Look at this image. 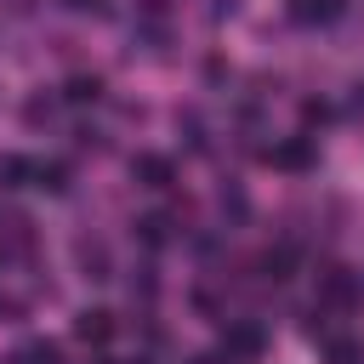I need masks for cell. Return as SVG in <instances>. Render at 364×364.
I'll use <instances>...</instances> for the list:
<instances>
[{"instance_id":"6da1fadb","label":"cell","mask_w":364,"mask_h":364,"mask_svg":"<svg viewBox=\"0 0 364 364\" xmlns=\"http://www.w3.org/2000/svg\"><path fill=\"white\" fill-rule=\"evenodd\" d=\"M313 284H318V307H330V313H358L364 307V273L347 267V262H324L313 273Z\"/></svg>"},{"instance_id":"7a4b0ae2","label":"cell","mask_w":364,"mask_h":364,"mask_svg":"<svg viewBox=\"0 0 364 364\" xmlns=\"http://www.w3.org/2000/svg\"><path fill=\"white\" fill-rule=\"evenodd\" d=\"M267 353V330L256 324V318H228V330H222V358L228 364H256Z\"/></svg>"},{"instance_id":"3957f363","label":"cell","mask_w":364,"mask_h":364,"mask_svg":"<svg viewBox=\"0 0 364 364\" xmlns=\"http://www.w3.org/2000/svg\"><path fill=\"white\" fill-rule=\"evenodd\" d=\"M267 159H273L279 171H290V176H307V171H318V142L301 131V136H284V142H273V148H267Z\"/></svg>"},{"instance_id":"277c9868","label":"cell","mask_w":364,"mask_h":364,"mask_svg":"<svg viewBox=\"0 0 364 364\" xmlns=\"http://www.w3.org/2000/svg\"><path fill=\"white\" fill-rule=\"evenodd\" d=\"M114 330H119V324H114L108 307H80V313H74V336H80L85 347H108Z\"/></svg>"},{"instance_id":"5b68a950","label":"cell","mask_w":364,"mask_h":364,"mask_svg":"<svg viewBox=\"0 0 364 364\" xmlns=\"http://www.w3.org/2000/svg\"><path fill=\"white\" fill-rule=\"evenodd\" d=\"M131 182L136 188H171L176 182V165L165 154H131Z\"/></svg>"},{"instance_id":"8992f818","label":"cell","mask_w":364,"mask_h":364,"mask_svg":"<svg viewBox=\"0 0 364 364\" xmlns=\"http://www.w3.org/2000/svg\"><path fill=\"white\" fill-rule=\"evenodd\" d=\"M284 11H290V23L318 28V23H336L347 11V0H284Z\"/></svg>"},{"instance_id":"52a82bcc","label":"cell","mask_w":364,"mask_h":364,"mask_svg":"<svg viewBox=\"0 0 364 364\" xmlns=\"http://www.w3.org/2000/svg\"><path fill=\"white\" fill-rule=\"evenodd\" d=\"M63 102H74V108H91V102H102V74H68V85H63Z\"/></svg>"},{"instance_id":"ba28073f","label":"cell","mask_w":364,"mask_h":364,"mask_svg":"<svg viewBox=\"0 0 364 364\" xmlns=\"http://www.w3.org/2000/svg\"><path fill=\"white\" fill-rule=\"evenodd\" d=\"M324 364H364V341L358 336H324Z\"/></svg>"},{"instance_id":"9c48e42d","label":"cell","mask_w":364,"mask_h":364,"mask_svg":"<svg viewBox=\"0 0 364 364\" xmlns=\"http://www.w3.org/2000/svg\"><path fill=\"white\" fill-rule=\"evenodd\" d=\"M131 233H136V239H142L148 250H159V245L171 239V216H159V210H148V216H136V222H131Z\"/></svg>"},{"instance_id":"30bf717a","label":"cell","mask_w":364,"mask_h":364,"mask_svg":"<svg viewBox=\"0 0 364 364\" xmlns=\"http://www.w3.org/2000/svg\"><path fill=\"white\" fill-rule=\"evenodd\" d=\"M74 256H80L85 279H108V245H102V239H80V245H74Z\"/></svg>"},{"instance_id":"8fae6325","label":"cell","mask_w":364,"mask_h":364,"mask_svg":"<svg viewBox=\"0 0 364 364\" xmlns=\"http://www.w3.org/2000/svg\"><path fill=\"white\" fill-rule=\"evenodd\" d=\"M290 267H296V245H273V250H262V273H267V279H290Z\"/></svg>"},{"instance_id":"7c38bea8","label":"cell","mask_w":364,"mask_h":364,"mask_svg":"<svg viewBox=\"0 0 364 364\" xmlns=\"http://www.w3.org/2000/svg\"><path fill=\"white\" fill-rule=\"evenodd\" d=\"M11 364H63V347L57 341H23Z\"/></svg>"},{"instance_id":"4fadbf2b","label":"cell","mask_w":364,"mask_h":364,"mask_svg":"<svg viewBox=\"0 0 364 364\" xmlns=\"http://www.w3.org/2000/svg\"><path fill=\"white\" fill-rule=\"evenodd\" d=\"M0 176H6V188H28V176H34V159H17V154H6V159H0Z\"/></svg>"},{"instance_id":"5bb4252c","label":"cell","mask_w":364,"mask_h":364,"mask_svg":"<svg viewBox=\"0 0 364 364\" xmlns=\"http://www.w3.org/2000/svg\"><path fill=\"white\" fill-rule=\"evenodd\" d=\"M23 119H28V125H40V119H51V97H34V102L23 108Z\"/></svg>"},{"instance_id":"9a60e30c","label":"cell","mask_w":364,"mask_h":364,"mask_svg":"<svg viewBox=\"0 0 364 364\" xmlns=\"http://www.w3.org/2000/svg\"><path fill=\"white\" fill-rule=\"evenodd\" d=\"M330 119V102H301V125H324Z\"/></svg>"},{"instance_id":"2e32d148","label":"cell","mask_w":364,"mask_h":364,"mask_svg":"<svg viewBox=\"0 0 364 364\" xmlns=\"http://www.w3.org/2000/svg\"><path fill=\"white\" fill-rule=\"evenodd\" d=\"M171 6H176V0H136V11H142V17H165Z\"/></svg>"},{"instance_id":"e0dca14e","label":"cell","mask_w":364,"mask_h":364,"mask_svg":"<svg viewBox=\"0 0 364 364\" xmlns=\"http://www.w3.org/2000/svg\"><path fill=\"white\" fill-rule=\"evenodd\" d=\"M205 11H210V23H222V17H233V11H239V0H210Z\"/></svg>"},{"instance_id":"ac0fdd59","label":"cell","mask_w":364,"mask_h":364,"mask_svg":"<svg viewBox=\"0 0 364 364\" xmlns=\"http://www.w3.org/2000/svg\"><path fill=\"white\" fill-rule=\"evenodd\" d=\"M68 11H108V0H63Z\"/></svg>"},{"instance_id":"d6986e66","label":"cell","mask_w":364,"mask_h":364,"mask_svg":"<svg viewBox=\"0 0 364 364\" xmlns=\"http://www.w3.org/2000/svg\"><path fill=\"white\" fill-rule=\"evenodd\" d=\"M353 114L364 119V80H353Z\"/></svg>"},{"instance_id":"ffe728a7","label":"cell","mask_w":364,"mask_h":364,"mask_svg":"<svg viewBox=\"0 0 364 364\" xmlns=\"http://www.w3.org/2000/svg\"><path fill=\"white\" fill-rule=\"evenodd\" d=\"M0 364H11V358H0Z\"/></svg>"}]
</instances>
